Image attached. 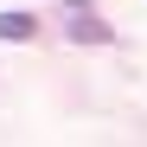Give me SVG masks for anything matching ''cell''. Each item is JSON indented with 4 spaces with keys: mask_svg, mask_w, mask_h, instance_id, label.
<instances>
[{
    "mask_svg": "<svg viewBox=\"0 0 147 147\" xmlns=\"http://www.w3.org/2000/svg\"><path fill=\"white\" fill-rule=\"evenodd\" d=\"M70 38H77V45H109L115 32H109L102 19H96V13L83 7V0H70Z\"/></svg>",
    "mask_w": 147,
    "mask_h": 147,
    "instance_id": "1",
    "label": "cell"
},
{
    "mask_svg": "<svg viewBox=\"0 0 147 147\" xmlns=\"http://www.w3.org/2000/svg\"><path fill=\"white\" fill-rule=\"evenodd\" d=\"M32 32H38V19H32V13H0V38H7V45L32 38Z\"/></svg>",
    "mask_w": 147,
    "mask_h": 147,
    "instance_id": "2",
    "label": "cell"
}]
</instances>
